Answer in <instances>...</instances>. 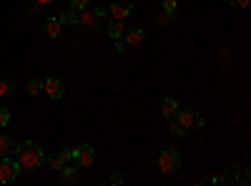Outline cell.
Segmentation results:
<instances>
[{"instance_id":"cell-14","label":"cell","mask_w":251,"mask_h":186,"mask_svg":"<svg viewBox=\"0 0 251 186\" xmlns=\"http://www.w3.org/2000/svg\"><path fill=\"white\" fill-rule=\"evenodd\" d=\"M169 131H171V136H176V138H183V136H186V129L181 126L176 118H169Z\"/></svg>"},{"instance_id":"cell-12","label":"cell","mask_w":251,"mask_h":186,"mask_svg":"<svg viewBox=\"0 0 251 186\" xmlns=\"http://www.w3.org/2000/svg\"><path fill=\"white\" fill-rule=\"evenodd\" d=\"M123 33H126V26L121 23V20H116V18H113V23L108 26V35H111L113 40H121V38H123Z\"/></svg>"},{"instance_id":"cell-3","label":"cell","mask_w":251,"mask_h":186,"mask_svg":"<svg viewBox=\"0 0 251 186\" xmlns=\"http://www.w3.org/2000/svg\"><path fill=\"white\" fill-rule=\"evenodd\" d=\"M75 13H78V23H80L83 28L93 30V28L100 23V18L108 13V8H96V10H91V8H83V10H75Z\"/></svg>"},{"instance_id":"cell-15","label":"cell","mask_w":251,"mask_h":186,"mask_svg":"<svg viewBox=\"0 0 251 186\" xmlns=\"http://www.w3.org/2000/svg\"><path fill=\"white\" fill-rule=\"evenodd\" d=\"M161 8H163L166 15H176V10H178V0H161Z\"/></svg>"},{"instance_id":"cell-22","label":"cell","mask_w":251,"mask_h":186,"mask_svg":"<svg viewBox=\"0 0 251 186\" xmlns=\"http://www.w3.org/2000/svg\"><path fill=\"white\" fill-rule=\"evenodd\" d=\"M91 0H71V10H83V8H88Z\"/></svg>"},{"instance_id":"cell-13","label":"cell","mask_w":251,"mask_h":186,"mask_svg":"<svg viewBox=\"0 0 251 186\" xmlns=\"http://www.w3.org/2000/svg\"><path fill=\"white\" fill-rule=\"evenodd\" d=\"M10 151H13V141H10V136L0 133V159H3V156H10Z\"/></svg>"},{"instance_id":"cell-8","label":"cell","mask_w":251,"mask_h":186,"mask_svg":"<svg viewBox=\"0 0 251 186\" xmlns=\"http://www.w3.org/2000/svg\"><path fill=\"white\" fill-rule=\"evenodd\" d=\"M123 46L126 48H138L143 40H146V30L143 28H126V33H123Z\"/></svg>"},{"instance_id":"cell-24","label":"cell","mask_w":251,"mask_h":186,"mask_svg":"<svg viewBox=\"0 0 251 186\" xmlns=\"http://www.w3.org/2000/svg\"><path fill=\"white\" fill-rule=\"evenodd\" d=\"M111 184H123V176H121V174H113V176H111Z\"/></svg>"},{"instance_id":"cell-4","label":"cell","mask_w":251,"mask_h":186,"mask_svg":"<svg viewBox=\"0 0 251 186\" xmlns=\"http://www.w3.org/2000/svg\"><path fill=\"white\" fill-rule=\"evenodd\" d=\"M20 171H23V169L18 166L15 159H10V156L0 159V184H13L20 176Z\"/></svg>"},{"instance_id":"cell-17","label":"cell","mask_w":251,"mask_h":186,"mask_svg":"<svg viewBox=\"0 0 251 186\" xmlns=\"http://www.w3.org/2000/svg\"><path fill=\"white\" fill-rule=\"evenodd\" d=\"M25 91H28L30 96H38V93H43V86H40V80H28Z\"/></svg>"},{"instance_id":"cell-20","label":"cell","mask_w":251,"mask_h":186,"mask_svg":"<svg viewBox=\"0 0 251 186\" xmlns=\"http://www.w3.org/2000/svg\"><path fill=\"white\" fill-rule=\"evenodd\" d=\"M228 3H231V8H236V10H246L251 5V0H228Z\"/></svg>"},{"instance_id":"cell-9","label":"cell","mask_w":251,"mask_h":186,"mask_svg":"<svg viewBox=\"0 0 251 186\" xmlns=\"http://www.w3.org/2000/svg\"><path fill=\"white\" fill-rule=\"evenodd\" d=\"M133 13V5L131 3H126V0H118V3L108 5V15L116 18V20H123V18H128Z\"/></svg>"},{"instance_id":"cell-11","label":"cell","mask_w":251,"mask_h":186,"mask_svg":"<svg viewBox=\"0 0 251 186\" xmlns=\"http://www.w3.org/2000/svg\"><path fill=\"white\" fill-rule=\"evenodd\" d=\"M43 28H46V35H48V38H58V35H60V28H63V23H60L58 18H48Z\"/></svg>"},{"instance_id":"cell-10","label":"cell","mask_w":251,"mask_h":186,"mask_svg":"<svg viewBox=\"0 0 251 186\" xmlns=\"http://www.w3.org/2000/svg\"><path fill=\"white\" fill-rule=\"evenodd\" d=\"M176 111H178V103H176V98H163L161 101V113L166 116V118H176Z\"/></svg>"},{"instance_id":"cell-21","label":"cell","mask_w":251,"mask_h":186,"mask_svg":"<svg viewBox=\"0 0 251 186\" xmlns=\"http://www.w3.org/2000/svg\"><path fill=\"white\" fill-rule=\"evenodd\" d=\"M8 123H10V111L8 108H0V129L8 126Z\"/></svg>"},{"instance_id":"cell-2","label":"cell","mask_w":251,"mask_h":186,"mask_svg":"<svg viewBox=\"0 0 251 186\" xmlns=\"http://www.w3.org/2000/svg\"><path fill=\"white\" fill-rule=\"evenodd\" d=\"M158 169H161L163 174H174V171L181 169V156H178V151H176L174 146L163 149V151L158 154Z\"/></svg>"},{"instance_id":"cell-5","label":"cell","mask_w":251,"mask_h":186,"mask_svg":"<svg viewBox=\"0 0 251 186\" xmlns=\"http://www.w3.org/2000/svg\"><path fill=\"white\" fill-rule=\"evenodd\" d=\"M73 163H75L78 169H91L93 163H96V149L91 146V143H80V146L75 149Z\"/></svg>"},{"instance_id":"cell-7","label":"cell","mask_w":251,"mask_h":186,"mask_svg":"<svg viewBox=\"0 0 251 186\" xmlns=\"http://www.w3.org/2000/svg\"><path fill=\"white\" fill-rule=\"evenodd\" d=\"M40 86H43V93L50 101H58V98H63V93H66L63 80H58V78H46V80H40Z\"/></svg>"},{"instance_id":"cell-19","label":"cell","mask_w":251,"mask_h":186,"mask_svg":"<svg viewBox=\"0 0 251 186\" xmlns=\"http://www.w3.org/2000/svg\"><path fill=\"white\" fill-rule=\"evenodd\" d=\"M48 166H50L53 171H60L63 166H66V163H63V159H60V156H50V159H48Z\"/></svg>"},{"instance_id":"cell-16","label":"cell","mask_w":251,"mask_h":186,"mask_svg":"<svg viewBox=\"0 0 251 186\" xmlns=\"http://www.w3.org/2000/svg\"><path fill=\"white\" fill-rule=\"evenodd\" d=\"M15 91V86L10 83V80H5V78H0V98H5V96H10Z\"/></svg>"},{"instance_id":"cell-23","label":"cell","mask_w":251,"mask_h":186,"mask_svg":"<svg viewBox=\"0 0 251 186\" xmlns=\"http://www.w3.org/2000/svg\"><path fill=\"white\" fill-rule=\"evenodd\" d=\"M35 5H40V8H46V5H50V3H55V0H33Z\"/></svg>"},{"instance_id":"cell-18","label":"cell","mask_w":251,"mask_h":186,"mask_svg":"<svg viewBox=\"0 0 251 186\" xmlns=\"http://www.w3.org/2000/svg\"><path fill=\"white\" fill-rule=\"evenodd\" d=\"M73 156H75V149H71V146H66L60 151V159H63V163H73Z\"/></svg>"},{"instance_id":"cell-6","label":"cell","mask_w":251,"mask_h":186,"mask_svg":"<svg viewBox=\"0 0 251 186\" xmlns=\"http://www.w3.org/2000/svg\"><path fill=\"white\" fill-rule=\"evenodd\" d=\"M176 121L181 123V126L188 131V129H203V118L196 113V111H191V108H178L176 111Z\"/></svg>"},{"instance_id":"cell-1","label":"cell","mask_w":251,"mask_h":186,"mask_svg":"<svg viewBox=\"0 0 251 186\" xmlns=\"http://www.w3.org/2000/svg\"><path fill=\"white\" fill-rule=\"evenodd\" d=\"M13 149H15L18 166L23 171H35V169H40V163L46 161L43 149H40L35 141H23V143H18V146H13Z\"/></svg>"}]
</instances>
